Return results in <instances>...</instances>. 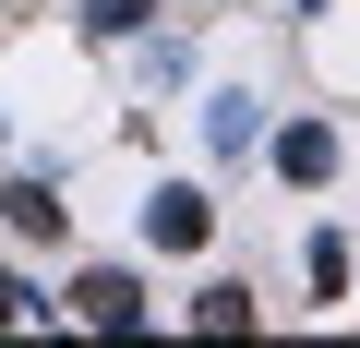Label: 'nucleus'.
Wrapping results in <instances>:
<instances>
[{"label":"nucleus","instance_id":"10","mask_svg":"<svg viewBox=\"0 0 360 348\" xmlns=\"http://www.w3.org/2000/svg\"><path fill=\"white\" fill-rule=\"evenodd\" d=\"M300 13H324V0H300Z\"/></svg>","mask_w":360,"mask_h":348},{"label":"nucleus","instance_id":"7","mask_svg":"<svg viewBox=\"0 0 360 348\" xmlns=\"http://www.w3.org/2000/svg\"><path fill=\"white\" fill-rule=\"evenodd\" d=\"M312 288H324V300L348 288V240H336V228H312Z\"/></svg>","mask_w":360,"mask_h":348},{"label":"nucleus","instance_id":"1","mask_svg":"<svg viewBox=\"0 0 360 348\" xmlns=\"http://www.w3.org/2000/svg\"><path fill=\"white\" fill-rule=\"evenodd\" d=\"M72 324H96V336H132V324H144V276H120V264L72 276Z\"/></svg>","mask_w":360,"mask_h":348},{"label":"nucleus","instance_id":"9","mask_svg":"<svg viewBox=\"0 0 360 348\" xmlns=\"http://www.w3.org/2000/svg\"><path fill=\"white\" fill-rule=\"evenodd\" d=\"M37 312H49V300H37V288H13V264H0V324H37Z\"/></svg>","mask_w":360,"mask_h":348},{"label":"nucleus","instance_id":"5","mask_svg":"<svg viewBox=\"0 0 360 348\" xmlns=\"http://www.w3.org/2000/svg\"><path fill=\"white\" fill-rule=\"evenodd\" d=\"M205 144H217V156H252V144H264V96H240V84L205 96Z\"/></svg>","mask_w":360,"mask_h":348},{"label":"nucleus","instance_id":"2","mask_svg":"<svg viewBox=\"0 0 360 348\" xmlns=\"http://www.w3.org/2000/svg\"><path fill=\"white\" fill-rule=\"evenodd\" d=\"M144 240H156V252H205V240H217V205H205L193 181H168V193L144 205Z\"/></svg>","mask_w":360,"mask_h":348},{"label":"nucleus","instance_id":"6","mask_svg":"<svg viewBox=\"0 0 360 348\" xmlns=\"http://www.w3.org/2000/svg\"><path fill=\"white\" fill-rule=\"evenodd\" d=\"M193 336H252V288H193Z\"/></svg>","mask_w":360,"mask_h":348},{"label":"nucleus","instance_id":"4","mask_svg":"<svg viewBox=\"0 0 360 348\" xmlns=\"http://www.w3.org/2000/svg\"><path fill=\"white\" fill-rule=\"evenodd\" d=\"M0 228H13V240H60V228H72L60 181H37V168H25V181H0Z\"/></svg>","mask_w":360,"mask_h":348},{"label":"nucleus","instance_id":"8","mask_svg":"<svg viewBox=\"0 0 360 348\" xmlns=\"http://www.w3.org/2000/svg\"><path fill=\"white\" fill-rule=\"evenodd\" d=\"M144 25V0H84V37H132Z\"/></svg>","mask_w":360,"mask_h":348},{"label":"nucleus","instance_id":"3","mask_svg":"<svg viewBox=\"0 0 360 348\" xmlns=\"http://www.w3.org/2000/svg\"><path fill=\"white\" fill-rule=\"evenodd\" d=\"M276 181H288V193H324V181H336V120H288V132H276Z\"/></svg>","mask_w":360,"mask_h":348}]
</instances>
